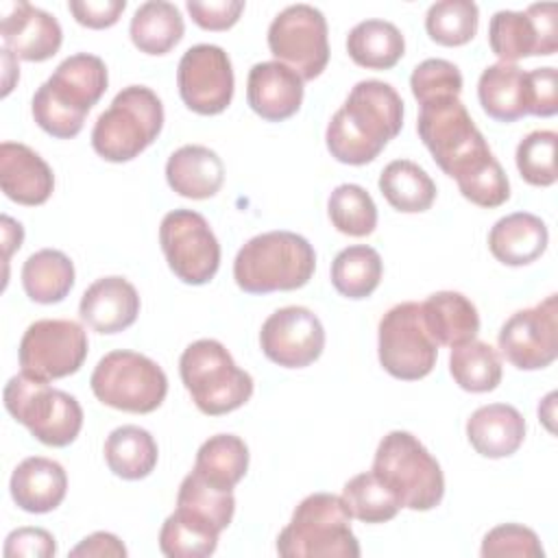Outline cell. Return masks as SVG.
<instances>
[{
    "label": "cell",
    "instance_id": "obj_21",
    "mask_svg": "<svg viewBox=\"0 0 558 558\" xmlns=\"http://www.w3.org/2000/svg\"><path fill=\"white\" fill-rule=\"evenodd\" d=\"M0 187L20 205H41L54 190L52 168L31 146L20 142L0 144Z\"/></svg>",
    "mask_w": 558,
    "mask_h": 558
},
{
    "label": "cell",
    "instance_id": "obj_4",
    "mask_svg": "<svg viewBox=\"0 0 558 558\" xmlns=\"http://www.w3.org/2000/svg\"><path fill=\"white\" fill-rule=\"evenodd\" d=\"M277 551L283 558H357L360 543L351 532V514L342 497L307 495L279 532Z\"/></svg>",
    "mask_w": 558,
    "mask_h": 558
},
{
    "label": "cell",
    "instance_id": "obj_30",
    "mask_svg": "<svg viewBox=\"0 0 558 558\" xmlns=\"http://www.w3.org/2000/svg\"><path fill=\"white\" fill-rule=\"evenodd\" d=\"M159 449L153 434L140 425L116 427L105 440V460L122 480H144L157 466Z\"/></svg>",
    "mask_w": 558,
    "mask_h": 558
},
{
    "label": "cell",
    "instance_id": "obj_10",
    "mask_svg": "<svg viewBox=\"0 0 558 558\" xmlns=\"http://www.w3.org/2000/svg\"><path fill=\"white\" fill-rule=\"evenodd\" d=\"M89 386L94 397L122 412H155L168 395V377L150 357L118 349L98 360Z\"/></svg>",
    "mask_w": 558,
    "mask_h": 558
},
{
    "label": "cell",
    "instance_id": "obj_6",
    "mask_svg": "<svg viewBox=\"0 0 558 558\" xmlns=\"http://www.w3.org/2000/svg\"><path fill=\"white\" fill-rule=\"evenodd\" d=\"M179 373L194 405L209 416L229 414L253 395V377L214 338L187 344L179 360Z\"/></svg>",
    "mask_w": 558,
    "mask_h": 558
},
{
    "label": "cell",
    "instance_id": "obj_39",
    "mask_svg": "<svg viewBox=\"0 0 558 558\" xmlns=\"http://www.w3.org/2000/svg\"><path fill=\"white\" fill-rule=\"evenodd\" d=\"M331 225L351 238L371 235L377 227V207L373 196L357 183L338 185L327 201Z\"/></svg>",
    "mask_w": 558,
    "mask_h": 558
},
{
    "label": "cell",
    "instance_id": "obj_43",
    "mask_svg": "<svg viewBox=\"0 0 558 558\" xmlns=\"http://www.w3.org/2000/svg\"><path fill=\"white\" fill-rule=\"evenodd\" d=\"M412 96L418 105L442 98V96H460L462 92V74L460 68L447 59H425L421 61L410 76Z\"/></svg>",
    "mask_w": 558,
    "mask_h": 558
},
{
    "label": "cell",
    "instance_id": "obj_25",
    "mask_svg": "<svg viewBox=\"0 0 558 558\" xmlns=\"http://www.w3.org/2000/svg\"><path fill=\"white\" fill-rule=\"evenodd\" d=\"M168 185L185 198H211L225 181L222 159L207 146L185 144L166 161Z\"/></svg>",
    "mask_w": 558,
    "mask_h": 558
},
{
    "label": "cell",
    "instance_id": "obj_46",
    "mask_svg": "<svg viewBox=\"0 0 558 558\" xmlns=\"http://www.w3.org/2000/svg\"><path fill=\"white\" fill-rule=\"evenodd\" d=\"M185 7L192 20L205 31H227L240 20L244 11L242 0H209V2L187 0Z\"/></svg>",
    "mask_w": 558,
    "mask_h": 558
},
{
    "label": "cell",
    "instance_id": "obj_47",
    "mask_svg": "<svg viewBox=\"0 0 558 558\" xmlns=\"http://www.w3.org/2000/svg\"><path fill=\"white\" fill-rule=\"evenodd\" d=\"M54 554V536L44 527H17L4 541L7 558H52Z\"/></svg>",
    "mask_w": 558,
    "mask_h": 558
},
{
    "label": "cell",
    "instance_id": "obj_32",
    "mask_svg": "<svg viewBox=\"0 0 558 558\" xmlns=\"http://www.w3.org/2000/svg\"><path fill=\"white\" fill-rule=\"evenodd\" d=\"M22 286L26 296L35 303H59L74 286V264L57 248H41L24 262Z\"/></svg>",
    "mask_w": 558,
    "mask_h": 558
},
{
    "label": "cell",
    "instance_id": "obj_37",
    "mask_svg": "<svg viewBox=\"0 0 558 558\" xmlns=\"http://www.w3.org/2000/svg\"><path fill=\"white\" fill-rule=\"evenodd\" d=\"M449 373L466 392H490L501 381L499 351L482 340L458 344L449 355Z\"/></svg>",
    "mask_w": 558,
    "mask_h": 558
},
{
    "label": "cell",
    "instance_id": "obj_17",
    "mask_svg": "<svg viewBox=\"0 0 558 558\" xmlns=\"http://www.w3.org/2000/svg\"><path fill=\"white\" fill-rule=\"evenodd\" d=\"M177 85L181 100L194 113H222L233 98L235 85L229 54L214 44L187 48L177 68Z\"/></svg>",
    "mask_w": 558,
    "mask_h": 558
},
{
    "label": "cell",
    "instance_id": "obj_38",
    "mask_svg": "<svg viewBox=\"0 0 558 558\" xmlns=\"http://www.w3.org/2000/svg\"><path fill=\"white\" fill-rule=\"evenodd\" d=\"M342 501L349 514L364 523H384L403 508L395 490L373 471L353 475L342 488Z\"/></svg>",
    "mask_w": 558,
    "mask_h": 558
},
{
    "label": "cell",
    "instance_id": "obj_29",
    "mask_svg": "<svg viewBox=\"0 0 558 558\" xmlns=\"http://www.w3.org/2000/svg\"><path fill=\"white\" fill-rule=\"evenodd\" d=\"M347 52L362 68L388 70L403 57L405 39L388 20H362L347 35Z\"/></svg>",
    "mask_w": 558,
    "mask_h": 558
},
{
    "label": "cell",
    "instance_id": "obj_48",
    "mask_svg": "<svg viewBox=\"0 0 558 558\" xmlns=\"http://www.w3.org/2000/svg\"><path fill=\"white\" fill-rule=\"evenodd\" d=\"M530 113L549 118L558 111V74L556 68H536L527 72Z\"/></svg>",
    "mask_w": 558,
    "mask_h": 558
},
{
    "label": "cell",
    "instance_id": "obj_22",
    "mask_svg": "<svg viewBox=\"0 0 558 558\" xmlns=\"http://www.w3.org/2000/svg\"><path fill=\"white\" fill-rule=\"evenodd\" d=\"M78 314L94 331L118 333L137 320L140 294L124 277H102L83 292Z\"/></svg>",
    "mask_w": 558,
    "mask_h": 558
},
{
    "label": "cell",
    "instance_id": "obj_5",
    "mask_svg": "<svg viewBox=\"0 0 558 558\" xmlns=\"http://www.w3.org/2000/svg\"><path fill=\"white\" fill-rule=\"evenodd\" d=\"M416 131L438 168L456 181L493 157L490 146L460 96H442L423 102Z\"/></svg>",
    "mask_w": 558,
    "mask_h": 558
},
{
    "label": "cell",
    "instance_id": "obj_13",
    "mask_svg": "<svg viewBox=\"0 0 558 558\" xmlns=\"http://www.w3.org/2000/svg\"><path fill=\"white\" fill-rule=\"evenodd\" d=\"M159 244L170 270L183 283L203 286L218 272L220 244L198 211H168L159 225Z\"/></svg>",
    "mask_w": 558,
    "mask_h": 558
},
{
    "label": "cell",
    "instance_id": "obj_2",
    "mask_svg": "<svg viewBox=\"0 0 558 558\" xmlns=\"http://www.w3.org/2000/svg\"><path fill=\"white\" fill-rule=\"evenodd\" d=\"M107 83V65L100 57L76 52L63 59L33 96L31 111L35 122L59 140L78 135L85 116L102 98Z\"/></svg>",
    "mask_w": 558,
    "mask_h": 558
},
{
    "label": "cell",
    "instance_id": "obj_51",
    "mask_svg": "<svg viewBox=\"0 0 558 558\" xmlns=\"http://www.w3.org/2000/svg\"><path fill=\"white\" fill-rule=\"evenodd\" d=\"M24 240V229L20 222H15L11 216H2V242H4V259L11 257L15 248L22 246Z\"/></svg>",
    "mask_w": 558,
    "mask_h": 558
},
{
    "label": "cell",
    "instance_id": "obj_26",
    "mask_svg": "<svg viewBox=\"0 0 558 558\" xmlns=\"http://www.w3.org/2000/svg\"><path fill=\"white\" fill-rule=\"evenodd\" d=\"M547 242V225L530 211L508 214L488 231V248L493 257L506 266L532 264L545 253Z\"/></svg>",
    "mask_w": 558,
    "mask_h": 558
},
{
    "label": "cell",
    "instance_id": "obj_20",
    "mask_svg": "<svg viewBox=\"0 0 558 558\" xmlns=\"http://www.w3.org/2000/svg\"><path fill=\"white\" fill-rule=\"evenodd\" d=\"M246 100L268 122L288 120L301 109L303 78L279 61L255 63L246 78Z\"/></svg>",
    "mask_w": 558,
    "mask_h": 558
},
{
    "label": "cell",
    "instance_id": "obj_40",
    "mask_svg": "<svg viewBox=\"0 0 558 558\" xmlns=\"http://www.w3.org/2000/svg\"><path fill=\"white\" fill-rule=\"evenodd\" d=\"M220 532L174 510L159 530V549L168 558H205L218 547Z\"/></svg>",
    "mask_w": 558,
    "mask_h": 558
},
{
    "label": "cell",
    "instance_id": "obj_42",
    "mask_svg": "<svg viewBox=\"0 0 558 558\" xmlns=\"http://www.w3.org/2000/svg\"><path fill=\"white\" fill-rule=\"evenodd\" d=\"M556 144L558 135L547 129L532 131L519 142L514 159L523 181L536 187H547L556 183Z\"/></svg>",
    "mask_w": 558,
    "mask_h": 558
},
{
    "label": "cell",
    "instance_id": "obj_33",
    "mask_svg": "<svg viewBox=\"0 0 558 558\" xmlns=\"http://www.w3.org/2000/svg\"><path fill=\"white\" fill-rule=\"evenodd\" d=\"M248 447L235 434L209 436L196 451L194 471L220 490H233V486L246 475Z\"/></svg>",
    "mask_w": 558,
    "mask_h": 558
},
{
    "label": "cell",
    "instance_id": "obj_45",
    "mask_svg": "<svg viewBox=\"0 0 558 558\" xmlns=\"http://www.w3.org/2000/svg\"><path fill=\"white\" fill-rule=\"evenodd\" d=\"M480 554L484 558H543V545L534 530L521 523H504L493 527L484 541Z\"/></svg>",
    "mask_w": 558,
    "mask_h": 558
},
{
    "label": "cell",
    "instance_id": "obj_19",
    "mask_svg": "<svg viewBox=\"0 0 558 558\" xmlns=\"http://www.w3.org/2000/svg\"><path fill=\"white\" fill-rule=\"evenodd\" d=\"M0 11V37L15 59L46 61L59 52L63 31L54 15L24 0L2 2Z\"/></svg>",
    "mask_w": 558,
    "mask_h": 558
},
{
    "label": "cell",
    "instance_id": "obj_16",
    "mask_svg": "<svg viewBox=\"0 0 558 558\" xmlns=\"http://www.w3.org/2000/svg\"><path fill=\"white\" fill-rule=\"evenodd\" d=\"M556 11L554 2H536L525 11H497L488 24L490 50L504 63L554 54L558 50Z\"/></svg>",
    "mask_w": 558,
    "mask_h": 558
},
{
    "label": "cell",
    "instance_id": "obj_18",
    "mask_svg": "<svg viewBox=\"0 0 558 558\" xmlns=\"http://www.w3.org/2000/svg\"><path fill=\"white\" fill-rule=\"evenodd\" d=\"M259 347L264 355L279 366L303 368L320 357L325 349V329L312 310L288 305L264 320Z\"/></svg>",
    "mask_w": 558,
    "mask_h": 558
},
{
    "label": "cell",
    "instance_id": "obj_1",
    "mask_svg": "<svg viewBox=\"0 0 558 558\" xmlns=\"http://www.w3.org/2000/svg\"><path fill=\"white\" fill-rule=\"evenodd\" d=\"M403 126V100L390 83L366 78L351 87L344 105L331 116L327 150L340 163L373 161Z\"/></svg>",
    "mask_w": 558,
    "mask_h": 558
},
{
    "label": "cell",
    "instance_id": "obj_44",
    "mask_svg": "<svg viewBox=\"0 0 558 558\" xmlns=\"http://www.w3.org/2000/svg\"><path fill=\"white\" fill-rule=\"evenodd\" d=\"M458 187L462 196L480 207H499L510 198V183L501 168V163L495 159V155L477 166L475 170L460 177Z\"/></svg>",
    "mask_w": 558,
    "mask_h": 558
},
{
    "label": "cell",
    "instance_id": "obj_11",
    "mask_svg": "<svg viewBox=\"0 0 558 558\" xmlns=\"http://www.w3.org/2000/svg\"><path fill=\"white\" fill-rule=\"evenodd\" d=\"M377 353L384 371L403 381H416L432 373L438 344L429 336L421 303L403 301L390 307L377 327Z\"/></svg>",
    "mask_w": 558,
    "mask_h": 558
},
{
    "label": "cell",
    "instance_id": "obj_50",
    "mask_svg": "<svg viewBox=\"0 0 558 558\" xmlns=\"http://www.w3.org/2000/svg\"><path fill=\"white\" fill-rule=\"evenodd\" d=\"M70 556H89V558H124L126 556V547L122 545V541L111 534V532H94L89 536H85L72 551Z\"/></svg>",
    "mask_w": 558,
    "mask_h": 558
},
{
    "label": "cell",
    "instance_id": "obj_36",
    "mask_svg": "<svg viewBox=\"0 0 558 558\" xmlns=\"http://www.w3.org/2000/svg\"><path fill=\"white\" fill-rule=\"evenodd\" d=\"M381 272L379 253L366 244L347 246L331 262V283L347 299L371 296L381 281Z\"/></svg>",
    "mask_w": 558,
    "mask_h": 558
},
{
    "label": "cell",
    "instance_id": "obj_49",
    "mask_svg": "<svg viewBox=\"0 0 558 558\" xmlns=\"http://www.w3.org/2000/svg\"><path fill=\"white\" fill-rule=\"evenodd\" d=\"M68 9L81 26L109 28L120 20L126 0H70Z\"/></svg>",
    "mask_w": 558,
    "mask_h": 558
},
{
    "label": "cell",
    "instance_id": "obj_9",
    "mask_svg": "<svg viewBox=\"0 0 558 558\" xmlns=\"http://www.w3.org/2000/svg\"><path fill=\"white\" fill-rule=\"evenodd\" d=\"M2 399L7 412L48 447H68L83 427V410L72 395L24 371L7 381Z\"/></svg>",
    "mask_w": 558,
    "mask_h": 558
},
{
    "label": "cell",
    "instance_id": "obj_31",
    "mask_svg": "<svg viewBox=\"0 0 558 558\" xmlns=\"http://www.w3.org/2000/svg\"><path fill=\"white\" fill-rule=\"evenodd\" d=\"M185 24L181 11L166 0H148L140 4L131 17L129 35L135 48L146 54H166L183 37Z\"/></svg>",
    "mask_w": 558,
    "mask_h": 558
},
{
    "label": "cell",
    "instance_id": "obj_27",
    "mask_svg": "<svg viewBox=\"0 0 558 558\" xmlns=\"http://www.w3.org/2000/svg\"><path fill=\"white\" fill-rule=\"evenodd\" d=\"M482 109L499 122H514L530 113L527 72L517 63L497 61L488 65L477 81Z\"/></svg>",
    "mask_w": 558,
    "mask_h": 558
},
{
    "label": "cell",
    "instance_id": "obj_41",
    "mask_svg": "<svg viewBox=\"0 0 558 558\" xmlns=\"http://www.w3.org/2000/svg\"><path fill=\"white\" fill-rule=\"evenodd\" d=\"M480 11L473 0H440L425 13V31L440 46H462L477 33Z\"/></svg>",
    "mask_w": 558,
    "mask_h": 558
},
{
    "label": "cell",
    "instance_id": "obj_35",
    "mask_svg": "<svg viewBox=\"0 0 558 558\" xmlns=\"http://www.w3.org/2000/svg\"><path fill=\"white\" fill-rule=\"evenodd\" d=\"M190 519L209 525L216 532L229 527L235 512L233 490H220L205 482L196 471L187 473L177 493V508Z\"/></svg>",
    "mask_w": 558,
    "mask_h": 558
},
{
    "label": "cell",
    "instance_id": "obj_28",
    "mask_svg": "<svg viewBox=\"0 0 558 558\" xmlns=\"http://www.w3.org/2000/svg\"><path fill=\"white\" fill-rule=\"evenodd\" d=\"M423 323L436 344L458 347L475 340L480 331L477 307L462 292L440 290L421 303Z\"/></svg>",
    "mask_w": 558,
    "mask_h": 558
},
{
    "label": "cell",
    "instance_id": "obj_7",
    "mask_svg": "<svg viewBox=\"0 0 558 558\" xmlns=\"http://www.w3.org/2000/svg\"><path fill=\"white\" fill-rule=\"evenodd\" d=\"M163 126V105L159 96L144 85H129L116 94L94 129V150L113 163L135 159L148 148Z\"/></svg>",
    "mask_w": 558,
    "mask_h": 558
},
{
    "label": "cell",
    "instance_id": "obj_3",
    "mask_svg": "<svg viewBox=\"0 0 558 558\" xmlns=\"http://www.w3.org/2000/svg\"><path fill=\"white\" fill-rule=\"evenodd\" d=\"M316 268L314 246L292 231H266L251 238L233 259V279L248 294L303 288Z\"/></svg>",
    "mask_w": 558,
    "mask_h": 558
},
{
    "label": "cell",
    "instance_id": "obj_14",
    "mask_svg": "<svg viewBox=\"0 0 558 558\" xmlns=\"http://www.w3.org/2000/svg\"><path fill=\"white\" fill-rule=\"evenodd\" d=\"M83 325L68 318H41L26 327L17 357L24 373L52 381L74 375L87 357Z\"/></svg>",
    "mask_w": 558,
    "mask_h": 558
},
{
    "label": "cell",
    "instance_id": "obj_34",
    "mask_svg": "<svg viewBox=\"0 0 558 558\" xmlns=\"http://www.w3.org/2000/svg\"><path fill=\"white\" fill-rule=\"evenodd\" d=\"M379 192L397 211L418 214L432 207L436 183L418 163L395 159L379 174Z\"/></svg>",
    "mask_w": 558,
    "mask_h": 558
},
{
    "label": "cell",
    "instance_id": "obj_23",
    "mask_svg": "<svg viewBox=\"0 0 558 558\" xmlns=\"http://www.w3.org/2000/svg\"><path fill=\"white\" fill-rule=\"evenodd\" d=\"M9 490L17 508L33 514H44L61 506L68 493L65 469L50 458H24L11 473Z\"/></svg>",
    "mask_w": 558,
    "mask_h": 558
},
{
    "label": "cell",
    "instance_id": "obj_12",
    "mask_svg": "<svg viewBox=\"0 0 558 558\" xmlns=\"http://www.w3.org/2000/svg\"><path fill=\"white\" fill-rule=\"evenodd\" d=\"M268 48L279 63L292 68L303 81L320 76L329 61L323 11L305 2L279 11L268 26Z\"/></svg>",
    "mask_w": 558,
    "mask_h": 558
},
{
    "label": "cell",
    "instance_id": "obj_8",
    "mask_svg": "<svg viewBox=\"0 0 558 558\" xmlns=\"http://www.w3.org/2000/svg\"><path fill=\"white\" fill-rule=\"evenodd\" d=\"M371 471L395 490L403 508L425 512L442 501V469L410 432H388L377 445Z\"/></svg>",
    "mask_w": 558,
    "mask_h": 558
},
{
    "label": "cell",
    "instance_id": "obj_24",
    "mask_svg": "<svg viewBox=\"0 0 558 558\" xmlns=\"http://www.w3.org/2000/svg\"><path fill=\"white\" fill-rule=\"evenodd\" d=\"M466 438L484 458H508L523 445L525 418L514 405L488 403L469 416Z\"/></svg>",
    "mask_w": 558,
    "mask_h": 558
},
{
    "label": "cell",
    "instance_id": "obj_15",
    "mask_svg": "<svg viewBox=\"0 0 558 558\" xmlns=\"http://www.w3.org/2000/svg\"><path fill=\"white\" fill-rule=\"evenodd\" d=\"M501 355L519 371H538L558 355V299L545 296L534 307L514 312L499 329Z\"/></svg>",
    "mask_w": 558,
    "mask_h": 558
}]
</instances>
